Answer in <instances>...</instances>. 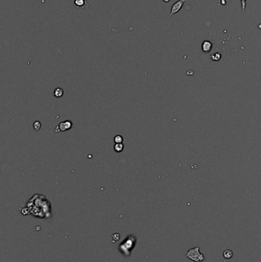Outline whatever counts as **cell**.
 I'll use <instances>...</instances> for the list:
<instances>
[{"mask_svg":"<svg viewBox=\"0 0 261 262\" xmlns=\"http://www.w3.org/2000/svg\"><path fill=\"white\" fill-rule=\"evenodd\" d=\"M63 94H64V90H63V89L60 88V87H57V88H56L55 90H54V97L59 98V97H61L62 96H63Z\"/></svg>","mask_w":261,"mask_h":262,"instance_id":"8992f818","label":"cell"},{"mask_svg":"<svg viewBox=\"0 0 261 262\" xmlns=\"http://www.w3.org/2000/svg\"><path fill=\"white\" fill-rule=\"evenodd\" d=\"M124 145L122 143H116L114 145V150L116 152H120L123 150Z\"/></svg>","mask_w":261,"mask_h":262,"instance_id":"ba28073f","label":"cell"},{"mask_svg":"<svg viewBox=\"0 0 261 262\" xmlns=\"http://www.w3.org/2000/svg\"><path fill=\"white\" fill-rule=\"evenodd\" d=\"M163 1H164V2H169V1H170V0H163Z\"/></svg>","mask_w":261,"mask_h":262,"instance_id":"4fadbf2b","label":"cell"},{"mask_svg":"<svg viewBox=\"0 0 261 262\" xmlns=\"http://www.w3.org/2000/svg\"><path fill=\"white\" fill-rule=\"evenodd\" d=\"M212 48V43L210 41H204L201 44V49L204 52L208 53Z\"/></svg>","mask_w":261,"mask_h":262,"instance_id":"277c9868","label":"cell"},{"mask_svg":"<svg viewBox=\"0 0 261 262\" xmlns=\"http://www.w3.org/2000/svg\"><path fill=\"white\" fill-rule=\"evenodd\" d=\"M184 2H185V0H178V1H177L175 3L173 4L172 7H171V12H170V15H169L170 16L178 13V11H180V9L182 8Z\"/></svg>","mask_w":261,"mask_h":262,"instance_id":"7a4b0ae2","label":"cell"},{"mask_svg":"<svg viewBox=\"0 0 261 262\" xmlns=\"http://www.w3.org/2000/svg\"><path fill=\"white\" fill-rule=\"evenodd\" d=\"M210 58L214 61H218L221 58V55H220V53H214V54H213L212 55L210 56Z\"/></svg>","mask_w":261,"mask_h":262,"instance_id":"9c48e42d","label":"cell"},{"mask_svg":"<svg viewBox=\"0 0 261 262\" xmlns=\"http://www.w3.org/2000/svg\"><path fill=\"white\" fill-rule=\"evenodd\" d=\"M241 2V8L242 11H245V8H246V0H240Z\"/></svg>","mask_w":261,"mask_h":262,"instance_id":"7c38bea8","label":"cell"},{"mask_svg":"<svg viewBox=\"0 0 261 262\" xmlns=\"http://www.w3.org/2000/svg\"><path fill=\"white\" fill-rule=\"evenodd\" d=\"M233 251H232L231 250H230V249H227V250H225L223 253V257L226 259L231 258V257H233Z\"/></svg>","mask_w":261,"mask_h":262,"instance_id":"52a82bcc","label":"cell"},{"mask_svg":"<svg viewBox=\"0 0 261 262\" xmlns=\"http://www.w3.org/2000/svg\"><path fill=\"white\" fill-rule=\"evenodd\" d=\"M33 127H34V130H35V131H38L40 129H41V123H40L39 121H38V120H37V121H35L34 123H33Z\"/></svg>","mask_w":261,"mask_h":262,"instance_id":"8fae6325","label":"cell"},{"mask_svg":"<svg viewBox=\"0 0 261 262\" xmlns=\"http://www.w3.org/2000/svg\"><path fill=\"white\" fill-rule=\"evenodd\" d=\"M113 140H114L115 143H122V141H123V138L121 135H116V136H115Z\"/></svg>","mask_w":261,"mask_h":262,"instance_id":"30bf717a","label":"cell"},{"mask_svg":"<svg viewBox=\"0 0 261 262\" xmlns=\"http://www.w3.org/2000/svg\"><path fill=\"white\" fill-rule=\"evenodd\" d=\"M73 3L75 5V6L77 8H86V6H88V4L86 3V0H74L73 1Z\"/></svg>","mask_w":261,"mask_h":262,"instance_id":"5b68a950","label":"cell"},{"mask_svg":"<svg viewBox=\"0 0 261 262\" xmlns=\"http://www.w3.org/2000/svg\"><path fill=\"white\" fill-rule=\"evenodd\" d=\"M72 125L73 124H72V123L70 120H65V121H63L59 123L57 127L56 128L55 131L56 132H59V131L64 132V131L68 130V129H70V128L72 127Z\"/></svg>","mask_w":261,"mask_h":262,"instance_id":"3957f363","label":"cell"},{"mask_svg":"<svg viewBox=\"0 0 261 262\" xmlns=\"http://www.w3.org/2000/svg\"><path fill=\"white\" fill-rule=\"evenodd\" d=\"M185 257L194 262H201L204 260V254L200 252V248L198 246L189 249L185 253Z\"/></svg>","mask_w":261,"mask_h":262,"instance_id":"6da1fadb","label":"cell"}]
</instances>
